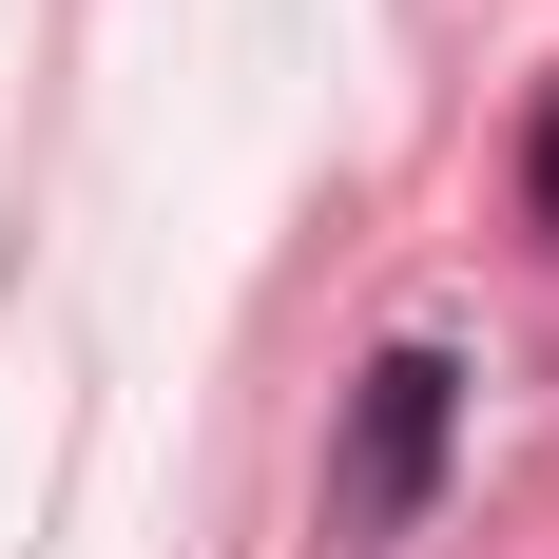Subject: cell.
<instances>
[{"mask_svg": "<svg viewBox=\"0 0 559 559\" xmlns=\"http://www.w3.org/2000/svg\"><path fill=\"white\" fill-rule=\"evenodd\" d=\"M444 444H463V367L444 347H386L347 386V463H329V540H405L444 502Z\"/></svg>", "mask_w": 559, "mask_h": 559, "instance_id": "obj_1", "label": "cell"}, {"mask_svg": "<svg viewBox=\"0 0 559 559\" xmlns=\"http://www.w3.org/2000/svg\"><path fill=\"white\" fill-rule=\"evenodd\" d=\"M521 213L559 231V97H540V135H521Z\"/></svg>", "mask_w": 559, "mask_h": 559, "instance_id": "obj_2", "label": "cell"}]
</instances>
